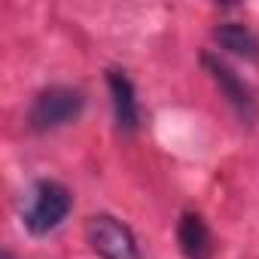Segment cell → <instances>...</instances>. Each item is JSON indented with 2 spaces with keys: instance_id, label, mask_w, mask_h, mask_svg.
Segmentation results:
<instances>
[{
  "instance_id": "cell-1",
  "label": "cell",
  "mask_w": 259,
  "mask_h": 259,
  "mask_svg": "<svg viewBox=\"0 0 259 259\" xmlns=\"http://www.w3.org/2000/svg\"><path fill=\"white\" fill-rule=\"evenodd\" d=\"M73 210V192L58 180H37L28 192L22 223L34 238H46L64 226Z\"/></svg>"
},
{
  "instance_id": "cell-7",
  "label": "cell",
  "mask_w": 259,
  "mask_h": 259,
  "mask_svg": "<svg viewBox=\"0 0 259 259\" xmlns=\"http://www.w3.org/2000/svg\"><path fill=\"white\" fill-rule=\"evenodd\" d=\"M213 40L232 52L235 58H244V61H259V37L241 25V22H223L217 31H213Z\"/></svg>"
},
{
  "instance_id": "cell-3",
  "label": "cell",
  "mask_w": 259,
  "mask_h": 259,
  "mask_svg": "<svg viewBox=\"0 0 259 259\" xmlns=\"http://www.w3.org/2000/svg\"><path fill=\"white\" fill-rule=\"evenodd\" d=\"M85 241L101 259H141L138 238L113 213H95L85 223Z\"/></svg>"
},
{
  "instance_id": "cell-4",
  "label": "cell",
  "mask_w": 259,
  "mask_h": 259,
  "mask_svg": "<svg viewBox=\"0 0 259 259\" xmlns=\"http://www.w3.org/2000/svg\"><path fill=\"white\" fill-rule=\"evenodd\" d=\"M201 64H204V70L210 73V79H213V85L220 89V95H223V98L229 101V107L238 113V119H241L244 125H256V119H259V104H256L253 89H250L223 58H217V55H210V52L201 55Z\"/></svg>"
},
{
  "instance_id": "cell-2",
  "label": "cell",
  "mask_w": 259,
  "mask_h": 259,
  "mask_svg": "<svg viewBox=\"0 0 259 259\" xmlns=\"http://www.w3.org/2000/svg\"><path fill=\"white\" fill-rule=\"evenodd\" d=\"M85 110V92L76 85H49L40 89L31 101L28 110V125L31 132L46 135V132H58V128L76 122Z\"/></svg>"
},
{
  "instance_id": "cell-8",
  "label": "cell",
  "mask_w": 259,
  "mask_h": 259,
  "mask_svg": "<svg viewBox=\"0 0 259 259\" xmlns=\"http://www.w3.org/2000/svg\"><path fill=\"white\" fill-rule=\"evenodd\" d=\"M0 259H16V256H13V253H10V250H7V253H4V256H0Z\"/></svg>"
},
{
  "instance_id": "cell-6",
  "label": "cell",
  "mask_w": 259,
  "mask_h": 259,
  "mask_svg": "<svg viewBox=\"0 0 259 259\" xmlns=\"http://www.w3.org/2000/svg\"><path fill=\"white\" fill-rule=\"evenodd\" d=\"M177 244H180V253L186 259H213V250H217L204 217L195 213V210H186L180 217V223H177Z\"/></svg>"
},
{
  "instance_id": "cell-5",
  "label": "cell",
  "mask_w": 259,
  "mask_h": 259,
  "mask_svg": "<svg viewBox=\"0 0 259 259\" xmlns=\"http://www.w3.org/2000/svg\"><path fill=\"white\" fill-rule=\"evenodd\" d=\"M107 89H110L116 128L125 132V135H135L141 128V104H138V92H135L132 76H128L122 67H110L107 70Z\"/></svg>"
}]
</instances>
